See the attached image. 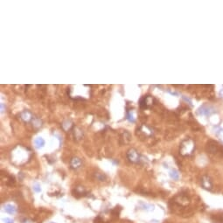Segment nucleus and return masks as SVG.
<instances>
[{
	"instance_id": "6ab92c4d",
	"label": "nucleus",
	"mask_w": 223,
	"mask_h": 223,
	"mask_svg": "<svg viewBox=\"0 0 223 223\" xmlns=\"http://www.w3.org/2000/svg\"><path fill=\"white\" fill-rule=\"evenodd\" d=\"M3 221H4V223H14L13 220H11V219H10V218H4Z\"/></svg>"
},
{
	"instance_id": "9d476101",
	"label": "nucleus",
	"mask_w": 223,
	"mask_h": 223,
	"mask_svg": "<svg viewBox=\"0 0 223 223\" xmlns=\"http://www.w3.org/2000/svg\"><path fill=\"white\" fill-rule=\"evenodd\" d=\"M4 209H5V212L10 214H14L16 211H17V208H15V206H13V205L11 204H6L4 206Z\"/></svg>"
},
{
	"instance_id": "f3484780",
	"label": "nucleus",
	"mask_w": 223,
	"mask_h": 223,
	"mask_svg": "<svg viewBox=\"0 0 223 223\" xmlns=\"http://www.w3.org/2000/svg\"><path fill=\"white\" fill-rule=\"evenodd\" d=\"M126 118H127V119L129 120V121L131 122V123H135V122H136L135 118L133 117L132 114L130 113V112H128V113H127V117H126Z\"/></svg>"
},
{
	"instance_id": "aec40b11",
	"label": "nucleus",
	"mask_w": 223,
	"mask_h": 223,
	"mask_svg": "<svg viewBox=\"0 0 223 223\" xmlns=\"http://www.w3.org/2000/svg\"><path fill=\"white\" fill-rule=\"evenodd\" d=\"M4 111V104L1 103V112Z\"/></svg>"
},
{
	"instance_id": "7ed1b4c3",
	"label": "nucleus",
	"mask_w": 223,
	"mask_h": 223,
	"mask_svg": "<svg viewBox=\"0 0 223 223\" xmlns=\"http://www.w3.org/2000/svg\"><path fill=\"white\" fill-rule=\"evenodd\" d=\"M206 151L211 154H219L223 155V146L219 145L215 141H209L206 145Z\"/></svg>"
},
{
	"instance_id": "dca6fc26",
	"label": "nucleus",
	"mask_w": 223,
	"mask_h": 223,
	"mask_svg": "<svg viewBox=\"0 0 223 223\" xmlns=\"http://www.w3.org/2000/svg\"><path fill=\"white\" fill-rule=\"evenodd\" d=\"M33 126L36 128H39L41 126V121L38 118H34L33 119Z\"/></svg>"
},
{
	"instance_id": "2eb2a0df",
	"label": "nucleus",
	"mask_w": 223,
	"mask_h": 223,
	"mask_svg": "<svg viewBox=\"0 0 223 223\" xmlns=\"http://www.w3.org/2000/svg\"><path fill=\"white\" fill-rule=\"evenodd\" d=\"M95 177H96V179H97L98 180H100V181H104L106 179H107L106 175L103 174V173H96Z\"/></svg>"
},
{
	"instance_id": "1a4fd4ad",
	"label": "nucleus",
	"mask_w": 223,
	"mask_h": 223,
	"mask_svg": "<svg viewBox=\"0 0 223 223\" xmlns=\"http://www.w3.org/2000/svg\"><path fill=\"white\" fill-rule=\"evenodd\" d=\"M20 118L23 120L25 123H28L33 119V115L29 110H24L22 113L20 114Z\"/></svg>"
},
{
	"instance_id": "6e6552de",
	"label": "nucleus",
	"mask_w": 223,
	"mask_h": 223,
	"mask_svg": "<svg viewBox=\"0 0 223 223\" xmlns=\"http://www.w3.org/2000/svg\"><path fill=\"white\" fill-rule=\"evenodd\" d=\"M82 160H81L79 157H73L70 160V166L71 168L74 170H77L80 168V167L82 166Z\"/></svg>"
},
{
	"instance_id": "9b49d317",
	"label": "nucleus",
	"mask_w": 223,
	"mask_h": 223,
	"mask_svg": "<svg viewBox=\"0 0 223 223\" xmlns=\"http://www.w3.org/2000/svg\"><path fill=\"white\" fill-rule=\"evenodd\" d=\"M74 137L77 139H80L82 137V136H83V132H82V130H80L79 128H75L74 129Z\"/></svg>"
},
{
	"instance_id": "ddd939ff",
	"label": "nucleus",
	"mask_w": 223,
	"mask_h": 223,
	"mask_svg": "<svg viewBox=\"0 0 223 223\" xmlns=\"http://www.w3.org/2000/svg\"><path fill=\"white\" fill-rule=\"evenodd\" d=\"M61 126H62L63 129H64L65 131H68V130L71 129V127L73 126V124H72V123H71L70 121H68V120H66V121H65L64 123L61 124Z\"/></svg>"
},
{
	"instance_id": "f257e3e1",
	"label": "nucleus",
	"mask_w": 223,
	"mask_h": 223,
	"mask_svg": "<svg viewBox=\"0 0 223 223\" xmlns=\"http://www.w3.org/2000/svg\"><path fill=\"white\" fill-rule=\"evenodd\" d=\"M11 156H12V160L15 164H18V162L19 160V158L20 157L19 165H23L30 158V151L26 148L19 145L14 149L13 153H11Z\"/></svg>"
},
{
	"instance_id": "f8f14e48",
	"label": "nucleus",
	"mask_w": 223,
	"mask_h": 223,
	"mask_svg": "<svg viewBox=\"0 0 223 223\" xmlns=\"http://www.w3.org/2000/svg\"><path fill=\"white\" fill-rule=\"evenodd\" d=\"M45 145V141L42 137H38V138L35 139V145H36L37 148H41L43 147Z\"/></svg>"
},
{
	"instance_id": "39448f33",
	"label": "nucleus",
	"mask_w": 223,
	"mask_h": 223,
	"mask_svg": "<svg viewBox=\"0 0 223 223\" xmlns=\"http://www.w3.org/2000/svg\"><path fill=\"white\" fill-rule=\"evenodd\" d=\"M152 102H153V98L151 97L150 95H146V96H144L143 98L140 99L139 106L141 108L145 109V108H151V106H152Z\"/></svg>"
},
{
	"instance_id": "f03ea898",
	"label": "nucleus",
	"mask_w": 223,
	"mask_h": 223,
	"mask_svg": "<svg viewBox=\"0 0 223 223\" xmlns=\"http://www.w3.org/2000/svg\"><path fill=\"white\" fill-rule=\"evenodd\" d=\"M194 150V144L191 139H186L181 144L180 146V153L184 156L190 155Z\"/></svg>"
},
{
	"instance_id": "412c9836",
	"label": "nucleus",
	"mask_w": 223,
	"mask_h": 223,
	"mask_svg": "<svg viewBox=\"0 0 223 223\" xmlns=\"http://www.w3.org/2000/svg\"><path fill=\"white\" fill-rule=\"evenodd\" d=\"M50 223H54V222H50Z\"/></svg>"
},
{
	"instance_id": "0eeeda50",
	"label": "nucleus",
	"mask_w": 223,
	"mask_h": 223,
	"mask_svg": "<svg viewBox=\"0 0 223 223\" xmlns=\"http://www.w3.org/2000/svg\"><path fill=\"white\" fill-rule=\"evenodd\" d=\"M175 202L181 206H185L189 204V199L186 196H184V195H179V196H178L176 198Z\"/></svg>"
},
{
	"instance_id": "423d86ee",
	"label": "nucleus",
	"mask_w": 223,
	"mask_h": 223,
	"mask_svg": "<svg viewBox=\"0 0 223 223\" xmlns=\"http://www.w3.org/2000/svg\"><path fill=\"white\" fill-rule=\"evenodd\" d=\"M201 185H202L203 188L206 190H211L213 187L212 181H211L210 178L208 176H203L201 179Z\"/></svg>"
},
{
	"instance_id": "20e7f679",
	"label": "nucleus",
	"mask_w": 223,
	"mask_h": 223,
	"mask_svg": "<svg viewBox=\"0 0 223 223\" xmlns=\"http://www.w3.org/2000/svg\"><path fill=\"white\" fill-rule=\"evenodd\" d=\"M127 157L130 162L133 164H137L140 161V155L138 151L135 149H130L127 152Z\"/></svg>"
},
{
	"instance_id": "a211bd4d",
	"label": "nucleus",
	"mask_w": 223,
	"mask_h": 223,
	"mask_svg": "<svg viewBox=\"0 0 223 223\" xmlns=\"http://www.w3.org/2000/svg\"><path fill=\"white\" fill-rule=\"evenodd\" d=\"M33 190H34L36 193H40L41 192L40 185H39V184H35L34 185H33Z\"/></svg>"
},
{
	"instance_id": "4468645a",
	"label": "nucleus",
	"mask_w": 223,
	"mask_h": 223,
	"mask_svg": "<svg viewBox=\"0 0 223 223\" xmlns=\"http://www.w3.org/2000/svg\"><path fill=\"white\" fill-rule=\"evenodd\" d=\"M170 176H171V179H179V172H178L177 171H175V170H173V171H171V172H170Z\"/></svg>"
}]
</instances>
